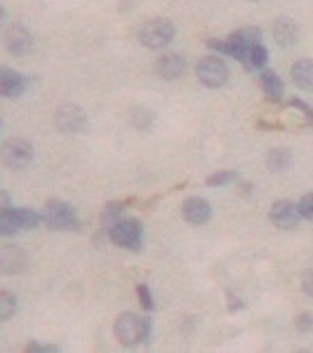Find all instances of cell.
<instances>
[{"label": "cell", "instance_id": "cell-29", "mask_svg": "<svg viewBox=\"0 0 313 353\" xmlns=\"http://www.w3.org/2000/svg\"><path fill=\"white\" fill-rule=\"evenodd\" d=\"M304 292L309 294V297H313V273L311 271L304 273Z\"/></svg>", "mask_w": 313, "mask_h": 353}, {"label": "cell", "instance_id": "cell-20", "mask_svg": "<svg viewBox=\"0 0 313 353\" xmlns=\"http://www.w3.org/2000/svg\"><path fill=\"white\" fill-rule=\"evenodd\" d=\"M17 313V297L8 290H0V321H8Z\"/></svg>", "mask_w": 313, "mask_h": 353}, {"label": "cell", "instance_id": "cell-17", "mask_svg": "<svg viewBox=\"0 0 313 353\" xmlns=\"http://www.w3.org/2000/svg\"><path fill=\"white\" fill-rule=\"evenodd\" d=\"M292 83L301 90L313 88V64L311 59H299L292 66Z\"/></svg>", "mask_w": 313, "mask_h": 353}, {"label": "cell", "instance_id": "cell-30", "mask_svg": "<svg viewBox=\"0 0 313 353\" xmlns=\"http://www.w3.org/2000/svg\"><path fill=\"white\" fill-rule=\"evenodd\" d=\"M3 21H5V8L0 5V24H3Z\"/></svg>", "mask_w": 313, "mask_h": 353}, {"label": "cell", "instance_id": "cell-10", "mask_svg": "<svg viewBox=\"0 0 313 353\" xmlns=\"http://www.w3.org/2000/svg\"><path fill=\"white\" fill-rule=\"evenodd\" d=\"M181 214H184V219L189 221V224L203 226V224H208L210 217H212V208H210V203L205 201V198L193 196L181 205Z\"/></svg>", "mask_w": 313, "mask_h": 353}, {"label": "cell", "instance_id": "cell-5", "mask_svg": "<svg viewBox=\"0 0 313 353\" xmlns=\"http://www.w3.org/2000/svg\"><path fill=\"white\" fill-rule=\"evenodd\" d=\"M196 76L198 81L208 88H224L229 83V66L226 61L221 59L217 54H210V57H203L196 66Z\"/></svg>", "mask_w": 313, "mask_h": 353}, {"label": "cell", "instance_id": "cell-2", "mask_svg": "<svg viewBox=\"0 0 313 353\" xmlns=\"http://www.w3.org/2000/svg\"><path fill=\"white\" fill-rule=\"evenodd\" d=\"M109 241L118 248L125 250H137L141 248V241H144V231H141V224L137 219H116L109 226Z\"/></svg>", "mask_w": 313, "mask_h": 353}, {"label": "cell", "instance_id": "cell-3", "mask_svg": "<svg viewBox=\"0 0 313 353\" xmlns=\"http://www.w3.org/2000/svg\"><path fill=\"white\" fill-rule=\"evenodd\" d=\"M50 231H76L78 229V214L73 205L64 201H50L45 205V214L41 217Z\"/></svg>", "mask_w": 313, "mask_h": 353}, {"label": "cell", "instance_id": "cell-16", "mask_svg": "<svg viewBox=\"0 0 313 353\" xmlns=\"http://www.w3.org/2000/svg\"><path fill=\"white\" fill-rule=\"evenodd\" d=\"M259 83H261V90H264V94L269 97L271 101H278L283 97V92H285V85H283L281 76H278L276 71H261Z\"/></svg>", "mask_w": 313, "mask_h": 353}, {"label": "cell", "instance_id": "cell-24", "mask_svg": "<svg viewBox=\"0 0 313 353\" xmlns=\"http://www.w3.org/2000/svg\"><path fill=\"white\" fill-rule=\"evenodd\" d=\"M297 212L301 219H313V196L311 193H306V196L297 203Z\"/></svg>", "mask_w": 313, "mask_h": 353}, {"label": "cell", "instance_id": "cell-13", "mask_svg": "<svg viewBox=\"0 0 313 353\" xmlns=\"http://www.w3.org/2000/svg\"><path fill=\"white\" fill-rule=\"evenodd\" d=\"M26 90V81L21 73L8 66H0V94L3 97H21Z\"/></svg>", "mask_w": 313, "mask_h": 353}, {"label": "cell", "instance_id": "cell-8", "mask_svg": "<svg viewBox=\"0 0 313 353\" xmlns=\"http://www.w3.org/2000/svg\"><path fill=\"white\" fill-rule=\"evenodd\" d=\"M88 125V116L83 113L81 106L76 104H64L57 111V128L61 132H81V130Z\"/></svg>", "mask_w": 313, "mask_h": 353}, {"label": "cell", "instance_id": "cell-23", "mask_svg": "<svg viewBox=\"0 0 313 353\" xmlns=\"http://www.w3.org/2000/svg\"><path fill=\"white\" fill-rule=\"evenodd\" d=\"M137 297H139V304L144 306L146 311H153L156 309V304H153V294H151V290L146 283H141L139 288H137Z\"/></svg>", "mask_w": 313, "mask_h": 353}, {"label": "cell", "instance_id": "cell-15", "mask_svg": "<svg viewBox=\"0 0 313 353\" xmlns=\"http://www.w3.org/2000/svg\"><path fill=\"white\" fill-rule=\"evenodd\" d=\"M8 212L17 231H31V229H38V224H41V214H38L36 210L14 208V210H8Z\"/></svg>", "mask_w": 313, "mask_h": 353}, {"label": "cell", "instance_id": "cell-14", "mask_svg": "<svg viewBox=\"0 0 313 353\" xmlns=\"http://www.w3.org/2000/svg\"><path fill=\"white\" fill-rule=\"evenodd\" d=\"M273 38H276L278 45H283V48H290V45L297 43L299 28H297V24H294L292 19H287V17H281V19H276V24H273Z\"/></svg>", "mask_w": 313, "mask_h": 353}, {"label": "cell", "instance_id": "cell-11", "mask_svg": "<svg viewBox=\"0 0 313 353\" xmlns=\"http://www.w3.org/2000/svg\"><path fill=\"white\" fill-rule=\"evenodd\" d=\"M184 71H186V59L181 54L168 52L156 59V73L165 78V81H177L179 76H184Z\"/></svg>", "mask_w": 313, "mask_h": 353}, {"label": "cell", "instance_id": "cell-1", "mask_svg": "<svg viewBox=\"0 0 313 353\" xmlns=\"http://www.w3.org/2000/svg\"><path fill=\"white\" fill-rule=\"evenodd\" d=\"M113 332H116V337L123 346H139L151 339V321L130 311L121 313L116 325H113Z\"/></svg>", "mask_w": 313, "mask_h": 353}, {"label": "cell", "instance_id": "cell-6", "mask_svg": "<svg viewBox=\"0 0 313 353\" xmlns=\"http://www.w3.org/2000/svg\"><path fill=\"white\" fill-rule=\"evenodd\" d=\"M0 161L12 170H24L26 165H31L33 161L31 141L19 139V137H17V139H8L3 144V149H0Z\"/></svg>", "mask_w": 313, "mask_h": 353}, {"label": "cell", "instance_id": "cell-7", "mask_svg": "<svg viewBox=\"0 0 313 353\" xmlns=\"http://www.w3.org/2000/svg\"><path fill=\"white\" fill-rule=\"evenodd\" d=\"M269 217L273 224L278 226V229H283V231H290V229H294V226L299 224V212H297V203H292V201H276L271 205V212H269Z\"/></svg>", "mask_w": 313, "mask_h": 353}, {"label": "cell", "instance_id": "cell-12", "mask_svg": "<svg viewBox=\"0 0 313 353\" xmlns=\"http://www.w3.org/2000/svg\"><path fill=\"white\" fill-rule=\"evenodd\" d=\"M28 257L19 245H5L0 250V271L3 273H21L26 269Z\"/></svg>", "mask_w": 313, "mask_h": 353}, {"label": "cell", "instance_id": "cell-25", "mask_svg": "<svg viewBox=\"0 0 313 353\" xmlns=\"http://www.w3.org/2000/svg\"><path fill=\"white\" fill-rule=\"evenodd\" d=\"M17 229L12 226V219H10V212L5 208H0V236H12Z\"/></svg>", "mask_w": 313, "mask_h": 353}, {"label": "cell", "instance_id": "cell-4", "mask_svg": "<svg viewBox=\"0 0 313 353\" xmlns=\"http://www.w3.org/2000/svg\"><path fill=\"white\" fill-rule=\"evenodd\" d=\"M174 38V24L170 19H151L139 28V41L141 45L151 50H163L165 45H170Z\"/></svg>", "mask_w": 313, "mask_h": 353}, {"label": "cell", "instance_id": "cell-18", "mask_svg": "<svg viewBox=\"0 0 313 353\" xmlns=\"http://www.w3.org/2000/svg\"><path fill=\"white\" fill-rule=\"evenodd\" d=\"M292 163V153L285 146H278V149H271L266 153V165H269L271 172H283V170L290 168Z\"/></svg>", "mask_w": 313, "mask_h": 353}, {"label": "cell", "instance_id": "cell-19", "mask_svg": "<svg viewBox=\"0 0 313 353\" xmlns=\"http://www.w3.org/2000/svg\"><path fill=\"white\" fill-rule=\"evenodd\" d=\"M266 61H269V50H266L261 43H257L248 50L243 64H245V68H250V71H261V68L266 66Z\"/></svg>", "mask_w": 313, "mask_h": 353}, {"label": "cell", "instance_id": "cell-22", "mask_svg": "<svg viewBox=\"0 0 313 353\" xmlns=\"http://www.w3.org/2000/svg\"><path fill=\"white\" fill-rule=\"evenodd\" d=\"M233 179H236V172H231V170H221V172H214V174H210V176H208V186L217 189V186L231 184Z\"/></svg>", "mask_w": 313, "mask_h": 353}, {"label": "cell", "instance_id": "cell-21", "mask_svg": "<svg viewBox=\"0 0 313 353\" xmlns=\"http://www.w3.org/2000/svg\"><path fill=\"white\" fill-rule=\"evenodd\" d=\"M125 208H128V203H123V201H116V203H109L104 208V212H101V219L104 221H116V219H121L123 217V212H125Z\"/></svg>", "mask_w": 313, "mask_h": 353}, {"label": "cell", "instance_id": "cell-28", "mask_svg": "<svg viewBox=\"0 0 313 353\" xmlns=\"http://www.w3.org/2000/svg\"><path fill=\"white\" fill-rule=\"evenodd\" d=\"M297 327L301 330V332H309V330L313 327V316H311V313H301L299 321H297Z\"/></svg>", "mask_w": 313, "mask_h": 353}, {"label": "cell", "instance_id": "cell-27", "mask_svg": "<svg viewBox=\"0 0 313 353\" xmlns=\"http://www.w3.org/2000/svg\"><path fill=\"white\" fill-rule=\"evenodd\" d=\"M290 106H292V109H299V111H301V116H304V121H306V123H311L313 113H311V106H309V104H304L301 99H290Z\"/></svg>", "mask_w": 313, "mask_h": 353}, {"label": "cell", "instance_id": "cell-26", "mask_svg": "<svg viewBox=\"0 0 313 353\" xmlns=\"http://www.w3.org/2000/svg\"><path fill=\"white\" fill-rule=\"evenodd\" d=\"M26 351H31V353H54V351H59V346H54V344H38V341H31V344H26Z\"/></svg>", "mask_w": 313, "mask_h": 353}, {"label": "cell", "instance_id": "cell-9", "mask_svg": "<svg viewBox=\"0 0 313 353\" xmlns=\"http://www.w3.org/2000/svg\"><path fill=\"white\" fill-rule=\"evenodd\" d=\"M33 45L31 33L26 31V26L21 24H12L5 31V48H8L10 54L14 57H24Z\"/></svg>", "mask_w": 313, "mask_h": 353}]
</instances>
